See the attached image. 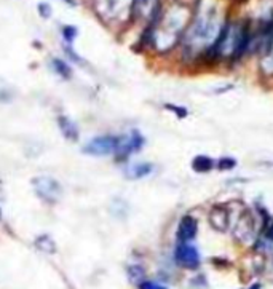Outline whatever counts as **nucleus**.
<instances>
[{
	"mask_svg": "<svg viewBox=\"0 0 273 289\" xmlns=\"http://www.w3.org/2000/svg\"><path fill=\"white\" fill-rule=\"evenodd\" d=\"M118 146V138L117 136H98L93 138L90 142H86L83 146V154L93 155V157H107V155H115Z\"/></svg>",
	"mask_w": 273,
	"mask_h": 289,
	"instance_id": "1",
	"label": "nucleus"
},
{
	"mask_svg": "<svg viewBox=\"0 0 273 289\" xmlns=\"http://www.w3.org/2000/svg\"><path fill=\"white\" fill-rule=\"evenodd\" d=\"M126 272H128V278H130V282L133 283L141 285L144 282V278H146V272H144L141 266H130Z\"/></svg>",
	"mask_w": 273,
	"mask_h": 289,
	"instance_id": "11",
	"label": "nucleus"
},
{
	"mask_svg": "<svg viewBox=\"0 0 273 289\" xmlns=\"http://www.w3.org/2000/svg\"><path fill=\"white\" fill-rule=\"evenodd\" d=\"M198 234V222L192 216H182L178 224V242L179 243H190L194 242Z\"/></svg>",
	"mask_w": 273,
	"mask_h": 289,
	"instance_id": "5",
	"label": "nucleus"
},
{
	"mask_svg": "<svg viewBox=\"0 0 273 289\" xmlns=\"http://www.w3.org/2000/svg\"><path fill=\"white\" fill-rule=\"evenodd\" d=\"M174 261L178 266L189 269V270H195L200 267V262H202V258H200V251L194 245L190 243H178L174 250Z\"/></svg>",
	"mask_w": 273,
	"mask_h": 289,
	"instance_id": "3",
	"label": "nucleus"
},
{
	"mask_svg": "<svg viewBox=\"0 0 273 289\" xmlns=\"http://www.w3.org/2000/svg\"><path fill=\"white\" fill-rule=\"evenodd\" d=\"M152 165L150 163H134L126 170V176L130 179H141V178H146L152 173Z\"/></svg>",
	"mask_w": 273,
	"mask_h": 289,
	"instance_id": "8",
	"label": "nucleus"
},
{
	"mask_svg": "<svg viewBox=\"0 0 273 289\" xmlns=\"http://www.w3.org/2000/svg\"><path fill=\"white\" fill-rule=\"evenodd\" d=\"M166 109H170V110L176 112V115L181 117V118L187 115V110H186V109H184V107H178V106H174V104H166Z\"/></svg>",
	"mask_w": 273,
	"mask_h": 289,
	"instance_id": "16",
	"label": "nucleus"
},
{
	"mask_svg": "<svg viewBox=\"0 0 273 289\" xmlns=\"http://www.w3.org/2000/svg\"><path fill=\"white\" fill-rule=\"evenodd\" d=\"M214 166H216L214 160L206 155H198L194 158V162H192V168H194V171L197 173H208L211 171Z\"/></svg>",
	"mask_w": 273,
	"mask_h": 289,
	"instance_id": "9",
	"label": "nucleus"
},
{
	"mask_svg": "<svg viewBox=\"0 0 273 289\" xmlns=\"http://www.w3.org/2000/svg\"><path fill=\"white\" fill-rule=\"evenodd\" d=\"M250 289H261V288H259V285H254V286H251Z\"/></svg>",
	"mask_w": 273,
	"mask_h": 289,
	"instance_id": "19",
	"label": "nucleus"
},
{
	"mask_svg": "<svg viewBox=\"0 0 273 289\" xmlns=\"http://www.w3.org/2000/svg\"><path fill=\"white\" fill-rule=\"evenodd\" d=\"M139 289H168L165 285L158 283V282H152V280H144L139 285Z\"/></svg>",
	"mask_w": 273,
	"mask_h": 289,
	"instance_id": "14",
	"label": "nucleus"
},
{
	"mask_svg": "<svg viewBox=\"0 0 273 289\" xmlns=\"http://www.w3.org/2000/svg\"><path fill=\"white\" fill-rule=\"evenodd\" d=\"M0 221H2V208H0Z\"/></svg>",
	"mask_w": 273,
	"mask_h": 289,
	"instance_id": "20",
	"label": "nucleus"
},
{
	"mask_svg": "<svg viewBox=\"0 0 273 289\" xmlns=\"http://www.w3.org/2000/svg\"><path fill=\"white\" fill-rule=\"evenodd\" d=\"M62 35H64V38L67 40V42H72V40H74L75 35H77V29H75V27H72V26L62 27Z\"/></svg>",
	"mask_w": 273,
	"mask_h": 289,
	"instance_id": "15",
	"label": "nucleus"
},
{
	"mask_svg": "<svg viewBox=\"0 0 273 289\" xmlns=\"http://www.w3.org/2000/svg\"><path fill=\"white\" fill-rule=\"evenodd\" d=\"M144 146V138L138 133V131H131L128 136H122L118 138V146H117V152L115 155L118 160H125L128 158L134 152L141 150Z\"/></svg>",
	"mask_w": 273,
	"mask_h": 289,
	"instance_id": "4",
	"label": "nucleus"
},
{
	"mask_svg": "<svg viewBox=\"0 0 273 289\" xmlns=\"http://www.w3.org/2000/svg\"><path fill=\"white\" fill-rule=\"evenodd\" d=\"M38 8H40V14H42L43 18H48V16L51 14V8L48 6L46 3H40V5H38Z\"/></svg>",
	"mask_w": 273,
	"mask_h": 289,
	"instance_id": "17",
	"label": "nucleus"
},
{
	"mask_svg": "<svg viewBox=\"0 0 273 289\" xmlns=\"http://www.w3.org/2000/svg\"><path fill=\"white\" fill-rule=\"evenodd\" d=\"M266 238L269 240V242H273V222L266 227Z\"/></svg>",
	"mask_w": 273,
	"mask_h": 289,
	"instance_id": "18",
	"label": "nucleus"
},
{
	"mask_svg": "<svg viewBox=\"0 0 273 289\" xmlns=\"http://www.w3.org/2000/svg\"><path fill=\"white\" fill-rule=\"evenodd\" d=\"M58 125H59V130H61L62 136L67 141H77L78 139V128L69 117L61 115L58 118Z\"/></svg>",
	"mask_w": 273,
	"mask_h": 289,
	"instance_id": "7",
	"label": "nucleus"
},
{
	"mask_svg": "<svg viewBox=\"0 0 273 289\" xmlns=\"http://www.w3.org/2000/svg\"><path fill=\"white\" fill-rule=\"evenodd\" d=\"M208 219H210V224L216 229V230H219V232H224V230H227L229 227V213L227 210L224 206L221 205H216L213 206V210L210 213V216H208Z\"/></svg>",
	"mask_w": 273,
	"mask_h": 289,
	"instance_id": "6",
	"label": "nucleus"
},
{
	"mask_svg": "<svg viewBox=\"0 0 273 289\" xmlns=\"http://www.w3.org/2000/svg\"><path fill=\"white\" fill-rule=\"evenodd\" d=\"M35 246L45 254H53L56 251V243L50 235H40L35 238Z\"/></svg>",
	"mask_w": 273,
	"mask_h": 289,
	"instance_id": "10",
	"label": "nucleus"
},
{
	"mask_svg": "<svg viewBox=\"0 0 273 289\" xmlns=\"http://www.w3.org/2000/svg\"><path fill=\"white\" fill-rule=\"evenodd\" d=\"M51 66H53L54 72H56L58 75H61V77H64V78H70L72 70H70V67L67 66V62H64V61H61V59H53Z\"/></svg>",
	"mask_w": 273,
	"mask_h": 289,
	"instance_id": "12",
	"label": "nucleus"
},
{
	"mask_svg": "<svg viewBox=\"0 0 273 289\" xmlns=\"http://www.w3.org/2000/svg\"><path fill=\"white\" fill-rule=\"evenodd\" d=\"M32 186H34L35 194L46 203H56L62 192L59 182L53 178H48V176H38V178H34L32 179Z\"/></svg>",
	"mask_w": 273,
	"mask_h": 289,
	"instance_id": "2",
	"label": "nucleus"
},
{
	"mask_svg": "<svg viewBox=\"0 0 273 289\" xmlns=\"http://www.w3.org/2000/svg\"><path fill=\"white\" fill-rule=\"evenodd\" d=\"M235 166H237V160L230 158V157H224V158H221L219 162H218V168H219V170H224V171L234 170Z\"/></svg>",
	"mask_w": 273,
	"mask_h": 289,
	"instance_id": "13",
	"label": "nucleus"
}]
</instances>
